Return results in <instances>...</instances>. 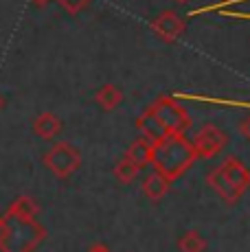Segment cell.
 Returning <instances> with one entry per match:
<instances>
[{
    "label": "cell",
    "mask_w": 250,
    "mask_h": 252,
    "mask_svg": "<svg viewBox=\"0 0 250 252\" xmlns=\"http://www.w3.org/2000/svg\"><path fill=\"white\" fill-rule=\"evenodd\" d=\"M195 160H198V154H195L191 140H187V136L169 134L160 143L154 145V158H152L154 171L165 176L169 182L185 176L195 164Z\"/></svg>",
    "instance_id": "obj_1"
},
{
    "label": "cell",
    "mask_w": 250,
    "mask_h": 252,
    "mask_svg": "<svg viewBox=\"0 0 250 252\" xmlns=\"http://www.w3.org/2000/svg\"><path fill=\"white\" fill-rule=\"evenodd\" d=\"M4 235L0 252H33L46 239V228L37 220H20L4 213Z\"/></svg>",
    "instance_id": "obj_2"
},
{
    "label": "cell",
    "mask_w": 250,
    "mask_h": 252,
    "mask_svg": "<svg viewBox=\"0 0 250 252\" xmlns=\"http://www.w3.org/2000/svg\"><path fill=\"white\" fill-rule=\"evenodd\" d=\"M44 167L49 169L55 178L60 180H68L75 171L81 167V152L68 140H60V143L51 145V149L42 158Z\"/></svg>",
    "instance_id": "obj_3"
},
{
    "label": "cell",
    "mask_w": 250,
    "mask_h": 252,
    "mask_svg": "<svg viewBox=\"0 0 250 252\" xmlns=\"http://www.w3.org/2000/svg\"><path fill=\"white\" fill-rule=\"evenodd\" d=\"M154 114L160 119V123L165 125L167 134H176V136H185L191 127V116L185 110V105L178 103L176 96L160 94L156 101L150 105Z\"/></svg>",
    "instance_id": "obj_4"
},
{
    "label": "cell",
    "mask_w": 250,
    "mask_h": 252,
    "mask_svg": "<svg viewBox=\"0 0 250 252\" xmlns=\"http://www.w3.org/2000/svg\"><path fill=\"white\" fill-rule=\"evenodd\" d=\"M198 158H215L228 145V134L215 123H204L191 138Z\"/></svg>",
    "instance_id": "obj_5"
},
{
    "label": "cell",
    "mask_w": 250,
    "mask_h": 252,
    "mask_svg": "<svg viewBox=\"0 0 250 252\" xmlns=\"http://www.w3.org/2000/svg\"><path fill=\"white\" fill-rule=\"evenodd\" d=\"M150 29H152L154 35L160 37L162 42L174 44V42H178L187 33V22H185V18H180L176 11L167 9V11H162L160 16L154 18Z\"/></svg>",
    "instance_id": "obj_6"
},
{
    "label": "cell",
    "mask_w": 250,
    "mask_h": 252,
    "mask_svg": "<svg viewBox=\"0 0 250 252\" xmlns=\"http://www.w3.org/2000/svg\"><path fill=\"white\" fill-rule=\"evenodd\" d=\"M219 171L224 173V178L230 182V187L237 193H246L250 189V169L239 160L237 156L224 158V162H219Z\"/></svg>",
    "instance_id": "obj_7"
},
{
    "label": "cell",
    "mask_w": 250,
    "mask_h": 252,
    "mask_svg": "<svg viewBox=\"0 0 250 252\" xmlns=\"http://www.w3.org/2000/svg\"><path fill=\"white\" fill-rule=\"evenodd\" d=\"M136 129L141 132L143 138L152 140V143H160L162 138L169 136V134H167V129H165V125H162L160 119L154 114L152 108H145V112L136 119Z\"/></svg>",
    "instance_id": "obj_8"
},
{
    "label": "cell",
    "mask_w": 250,
    "mask_h": 252,
    "mask_svg": "<svg viewBox=\"0 0 250 252\" xmlns=\"http://www.w3.org/2000/svg\"><path fill=\"white\" fill-rule=\"evenodd\" d=\"M154 145H156V143H152V140H147V138L141 136V138L132 140V143L127 145L123 158H127V160L132 162V164H136L138 169H145V167H150V164H152Z\"/></svg>",
    "instance_id": "obj_9"
},
{
    "label": "cell",
    "mask_w": 250,
    "mask_h": 252,
    "mask_svg": "<svg viewBox=\"0 0 250 252\" xmlns=\"http://www.w3.org/2000/svg\"><path fill=\"white\" fill-rule=\"evenodd\" d=\"M62 129H64L62 119L53 112H42V114L35 116V121H33V132H35V136H40L42 140L57 138L62 134Z\"/></svg>",
    "instance_id": "obj_10"
},
{
    "label": "cell",
    "mask_w": 250,
    "mask_h": 252,
    "mask_svg": "<svg viewBox=\"0 0 250 252\" xmlns=\"http://www.w3.org/2000/svg\"><path fill=\"white\" fill-rule=\"evenodd\" d=\"M141 189H143V195H145L147 200H152V202H160L162 197H165L167 193H169L171 182L167 180L165 176H160L158 171H150L145 178H143Z\"/></svg>",
    "instance_id": "obj_11"
},
{
    "label": "cell",
    "mask_w": 250,
    "mask_h": 252,
    "mask_svg": "<svg viewBox=\"0 0 250 252\" xmlns=\"http://www.w3.org/2000/svg\"><path fill=\"white\" fill-rule=\"evenodd\" d=\"M206 182H209V187L222 197L226 204H237L239 197H242V193H237L233 187H230V182L224 178V173L219 171V167L211 169L209 176H206Z\"/></svg>",
    "instance_id": "obj_12"
},
{
    "label": "cell",
    "mask_w": 250,
    "mask_h": 252,
    "mask_svg": "<svg viewBox=\"0 0 250 252\" xmlns=\"http://www.w3.org/2000/svg\"><path fill=\"white\" fill-rule=\"evenodd\" d=\"M123 99H125L123 90L114 84H103L94 92V103H97L103 112H114V110L123 103Z\"/></svg>",
    "instance_id": "obj_13"
},
{
    "label": "cell",
    "mask_w": 250,
    "mask_h": 252,
    "mask_svg": "<svg viewBox=\"0 0 250 252\" xmlns=\"http://www.w3.org/2000/svg\"><path fill=\"white\" fill-rule=\"evenodd\" d=\"M37 213H40V206L31 195L16 197L7 208V215L20 217V220H37Z\"/></svg>",
    "instance_id": "obj_14"
},
{
    "label": "cell",
    "mask_w": 250,
    "mask_h": 252,
    "mask_svg": "<svg viewBox=\"0 0 250 252\" xmlns=\"http://www.w3.org/2000/svg\"><path fill=\"white\" fill-rule=\"evenodd\" d=\"M178 248L180 252H204L206 250V239L198 230H189L178 239Z\"/></svg>",
    "instance_id": "obj_15"
},
{
    "label": "cell",
    "mask_w": 250,
    "mask_h": 252,
    "mask_svg": "<svg viewBox=\"0 0 250 252\" xmlns=\"http://www.w3.org/2000/svg\"><path fill=\"white\" fill-rule=\"evenodd\" d=\"M138 173H141V169L129 162L127 158H121V160L114 164V178L121 184H132L138 178Z\"/></svg>",
    "instance_id": "obj_16"
},
{
    "label": "cell",
    "mask_w": 250,
    "mask_h": 252,
    "mask_svg": "<svg viewBox=\"0 0 250 252\" xmlns=\"http://www.w3.org/2000/svg\"><path fill=\"white\" fill-rule=\"evenodd\" d=\"M57 2L62 4V9H64L66 13H70V16H77V13H81L86 7H88L93 0H57Z\"/></svg>",
    "instance_id": "obj_17"
},
{
    "label": "cell",
    "mask_w": 250,
    "mask_h": 252,
    "mask_svg": "<svg viewBox=\"0 0 250 252\" xmlns=\"http://www.w3.org/2000/svg\"><path fill=\"white\" fill-rule=\"evenodd\" d=\"M239 132H242V136L250 140V114L246 116V119H242V123H239Z\"/></svg>",
    "instance_id": "obj_18"
},
{
    "label": "cell",
    "mask_w": 250,
    "mask_h": 252,
    "mask_svg": "<svg viewBox=\"0 0 250 252\" xmlns=\"http://www.w3.org/2000/svg\"><path fill=\"white\" fill-rule=\"evenodd\" d=\"M88 252H110V248H108V246H103V244H94Z\"/></svg>",
    "instance_id": "obj_19"
},
{
    "label": "cell",
    "mask_w": 250,
    "mask_h": 252,
    "mask_svg": "<svg viewBox=\"0 0 250 252\" xmlns=\"http://www.w3.org/2000/svg\"><path fill=\"white\" fill-rule=\"evenodd\" d=\"M29 2H33L35 7H44V4H49L51 0H29Z\"/></svg>",
    "instance_id": "obj_20"
},
{
    "label": "cell",
    "mask_w": 250,
    "mask_h": 252,
    "mask_svg": "<svg viewBox=\"0 0 250 252\" xmlns=\"http://www.w3.org/2000/svg\"><path fill=\"white\" fill-rule=\"evenodd\" d=\"M2 235H4V217L0 215V244H2Z\"/></svg>",
    "instance_id": "obj_21"
},
{
    "label": "cell",
    "mask_w": 250,
    "mask_h": 252,
    "mask_svg": "<svg viewBox=\"0 0 250 252\" xmlns=\"http://www.w3.org/2000/svg\"><path fill=\"white\" fill-rule=\"evenodd\" d=\"M2 108H4V96L0 94V110H2Z\"/></svg>",
    "instance_id": "obj_22"
},
{
    "label": "cell",
    "mask_w": 250,
    "mask_h": 252,
    "mask_svg": "<svg viewBox=\"0 0 250 252\" xmlns=\"http://www.w3.org/2000/svg\"><path fill=\"white\" fill-rule=\"evenodd\" d=\"M176 2H180V4H187V2H191V0H176Z\"/></svg>",
    "instance_id": "obj_23"
},
{
    "label": "cell",
    "mask_w": 250,
    "mask_h": 252,
    "mask_svg": "<svg viewBox=\"0 0 250 252\" xmlns=\"http://www.w3.org/2000/svg\"><path fill=\"white\" fill-rule=\"evenodd\" d=\"M222 2H226V4H230V2H235V0H222Z\"/></svg>",
    "instance_id": "obj_24"
}]
</instances>
